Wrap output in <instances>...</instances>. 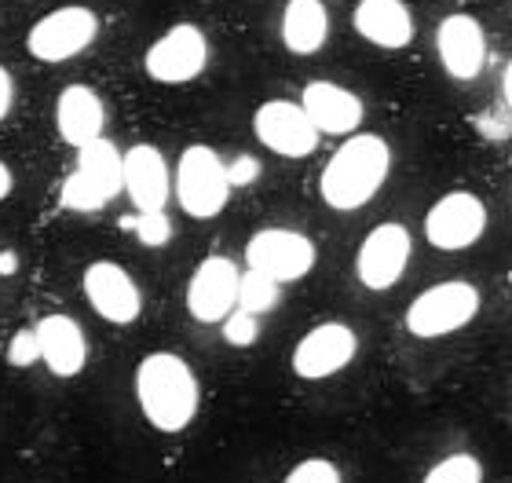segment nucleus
Masks as SVG:
<instances>
[{
  "label": "nucleus",
  "mask_w": 512,
  "mask_h": 483,
  "mask_svg": "<svg viewBox=\"0 0 512 483\" xmlns=\"http://www.w3.org/2000/svg\"><path fill=\"white\" fill-rule=\"evenodd\" d=\"M37 344H41V363L55 377H77L88 366V337L85 326L74 315H44L37 326Z\"/></svg>",
  "instance_id": "18"
},
{
  "label": "nucleus",
  "mask_w": 512,
  "mask_h": 483,
  "mask_svg": "<svg viewBox=\"0 0 512 483\" xmlns=\"http://www.w3.org/2000/svg\"><path fill=\"white\" fill-rule=\"evenodd\" d=\"M355 355H359V333L348 322H319L297 341L289 366L300 381H326L348 370Z\"/></svg>",
  "instance_id": "10"
},
{
  "label": "nucleus",
  "mask_w": 512,
  "mask_h": 483,
  "mask_svg": "<svg viewBox=\"0 0 512 483\" xmlns=\"http://www.w3.org/2000/svg\"><path fill=\"white\" fill-rule=\"evenodd\" d=\"M8 363L26 370V366L41 363V344H37V330H19L8 341Z\"/></svg>",
  "instance_id": "27"
},
{
  "label": "nucleus",
  "mask_w": 512,
  "mask_h": 483,
  "mask_svg": "<svg viewBox=\"0 0 512 483\" xmlns=\"http://www.w3.org/2000/svg\"><path fill=\"white\" fill-rule=\"evenodd\" d=\"M99 33V15L85 4H66L33 22L26 33V52L37 63H70L92 48Z\"/></svg>",
  "instance_id": "6"
},
{
  "label": "nucleus",
  "mask_w": 512,
  "mask_h": 483,
  "mask_svg": "<svg viewBox=\"0 0 512 483\" xmlns=\"http://www.w3.org/2000/svg\"><path fill=\"white\" fill-rule=\"evenodd\" d=\"M476 125H480V129L487 132V136L502 140V136H509V132H512V114L502 107V110H494V114H483V118L476 121Z\"/></svg>",
  "instance_id": "29"
},
{
  "label": "nucleus",
  "mask_w": 512,
  "mask_h": 483,
  "mask_svg": "<svg viewBox=\"0 0 512 483\" xmlns=\"http://www.w3.org/2000/svg\"><path fill=\"white\" fill-rule=\"evenodd\" d=\"M509 279H512V271H509Z\"/></svg>",
  "instance_id": "34"
},
{
  "label": "nucleus",
  "mask_w": 512,
  "mask_h": 483,
  "mask_svg": "<svg viewBox=\"0 0 512 483\" xmlns=\"http://www.w3.org/2000/svg\"><path fill=\"white\" fill-rule=\"evenodd\" d=\"M476 315H480V290L465 279H447L417 293L406 308L403 326L421 341H436L465 330Z\"/></svg>",
  "instance_id": "5"
},
{
  "label": "nucleus",
  "mask_w": 512,
  "mask_h": 483,
  "mask_svg": "<svg viewBox=\"0 0 512 483\" xmlns=\"http://www.w3.org/2000/svg\"><path fill=\"white\" fill-rule=\"evenodd\" d=\"M121 180H125L128 202L136 205V213H161L172 198V172L169 161L158 147L136 143L121 151Z\"/></svg>",
  "instance_id": "16"
},
{
  "label": "nucleus",
  "mask_w": 512,
  "mask_h": 483,
  "mask_svg": "<svg viewBox=\"0 0 512 483\" xmlns=\"http://www.w3.org/2000/svg\"><path fill=\"white\" fill-rule=\"evenodd\" d=\"M388 172H392V147L374 132H352L322 169V202L337 213H355L381 194Z\"/></svg>",
  "instance_id": "2"
},
{
  "label": "nucleus",
  "mask_w": 512,
  "mask_h": 483,
  "mask_svg": "<svg viewBox=\"0 0 512 483\" xmlns=\"http://www.w3.org/2000/svg\"><path fill=\"white\" fill-rule=\"evenodd\" d=\"M11 103H15V81H11V74L0 66V121L8 118Z\"/></svg>",
  "instance_id": "30"
},
{
  "label": "nucleus",
  "mask_w": 512,
  "mask_h": 483,
  "mask_svg": "<svg viewBox=\"0 0 512 483\" xmlns=\"http://www.w3.org/2000/svg\"><path fill=\"white\" fill-rule=\"evenodd\" d=\"M231 180H227V161L205 147V143H194L180 154L176 161V176H172V194L187 216L194 220H213L227 209V198H231Z\"/></svg>",
  "instance_id": "3"
},
{
  "label": "nucleus",
  "mask_w": 512,
  "mask_h": 483,
  "mask_svg": "<svg viewBox=\"0 0 512 483\" xmlns=\"http://www.w3.org/2000/svg\"><path fill=\"white\" fill-rule=\"evenodd\" d=\"M282 483H344L341 469L330 458H304L300 465L289 469V476Z\"/></svg>",
  "instance_id": "26"
},
{
  "label": "nucleus",
  "mask_w": 512,
  "mask_h": 483,
  "mask_svg": "<svg viewBox=\"0 0 512 483\" xmlns=\"http://www.w3.org/2000/svg\"><path fill=\"white\" fill-rule=\"evenodd\" d=\"M300 107L319 129V136H352L366 118L363 99L337 81H308L300 92Z\"/></svg>",
  "instance_id": "17"
},
{
  "label": "nucleus",
  "mask_w": 512,
  "mask_h": 483,
  "mask_svg": "<svg viewBox=\"0 0 512 483\" xmlns=\"http://www.w3.org/2000/svg\"><path fill=\"white\" fill-rule=\"evenodd\" d=\"M410 253H414V238L403 224H395V220L377 224L355 253V279L363 282L370 293L392 290L406 275Z\"/></svg>",
  "instance_id": "9"
},
{
  "label": "nucleus",
  "mask_w": 512,
  "mask_h": 483,
  "mask_svg": "<svg viewBox=\"0 0 512 483\" xmlns=\"http://www.w3.org/2000/svg\"><path fill=\"white\" fill-rule=\"evenodd\" d=\"M355 33L384 52H399L414 41V15L403 0H359L352 11Z\"/></svg>",
  "instance_id": "20"
},
{
  "label": "nucleus",
  "mask_w": 512,
  "mask_h": 483,
  "mask_svg": "<svg viewBox=\"0 0 512 483\" xmlns=\"http://www.w3.org/2000/svg\"><path fill=\"white\" fill-rule=\"evenodd\" d=\"M502 103H505V110L512 114V59L505 63V70H502Z\"/></svg>",
  "instance_id": "31"
},
{
  "label": "nucleus",
  "mask_w": 512,
  "mask_h": 483,
  "mask_svg": "<svg viewBox=\"0 0 512 483\" xmlns=\"http://www.w3.org/2000/svg\"><path fill=\"white\" fill-rule=\"evenodd\" d=\"M282 44L293 55H315L330 41V11L326 0H286L282 8Z\"/></svg>",
  "instance_id": "21"
},
{
  "label": "nucleus",
  "mask_w": 512,
  "mask_h": 483,
  "mask_svg": "<svg viewBox=\"0 0 512 483\" xmlns=\"http://www.w3.org/2000/svg\"><path fill=\"white\" fill-rule=\"evenodd\" d=\"M238 279H242V268L231 257H220V253L205 257L194 268L187 293H183L191 319L202 322V326L224 322L238 308Z\"/></svg>",
  "instance_id": "13"
},
{
  "label": "nucleus",
  "mask_w": 512,
  "mask_h": 483,
  "mask_svg": "<svg viewBox=\"0 0 512 483\" xmlns=\"http://www.w3.org/2000/svg\"><path fill=\"white\" fill-rule=\"evenodd\" d=\"M483 231H487V205L472 191L443 194L425 213L428 246L443 249V253H461V249L476 246Z\"/></svg>",
  "instance_id": "11"
},
{
  "label": "nucleus",
  "mask_w": 512,
  "mask_h": 483,
  "mask_svg": "<svg viewBox=\"0 0 512 483\" xmlns=\"http://www.w3.org/2000/svg\"><path fill=\"white\" fill-rule=\"evenodd\" d=\"M421 483H483V465L476 454H447L428 469Z\"/></svg>",
  "instance_id": "23"
},
{
  "label": "nucleus",
  "mask_w": 512,
  "mask_h": 483,
  "mask_svg": "<svg viewBox=\"0 0 512 483\" xmlns=\"http://www.w3.org/2000/svg\"><path fill=\"white\" fill-rule=\"evenodd\" d=\"M0 275H15V253H0Z\"/></svg>",
  "instance_id": "33"
},
{
  "label": "nucleus",
  "mask_w": 512,
  "mask_h": 483,
  "mask_svg": "<svg viewBox=\"0 0 512 483\" xmlns=\"http://www.w3.org/2000/svg\"><path fill=\"white\" fill-rule=\"evenodd\" d=\"M227 180L231 187H249L253 180H260V161L253 154H238L231 165H227Z\"/></svg>",
  "instance_id": "28"
},
{
  "label": "nucleus",
  "mask_w": 512,
  "mask_h": 483,
  "mask_svg": "<svg viewBox=\"0 0 512 483\" xmlns=\"http://www.w3.org/2000/svg\"><path fill=\"white\" fill-rule=\"evenodd\" d=\"M81 290H85L92 312L114 326H132L143 315V293H139L136 279L114 260H92L85 268Z\"/></svg>",
  "instance_id": "14"
},
{
  "label": "nucleus",
  "mask_w": 512,
  "mask_h": 483,
  "mask_svg": "<svg viewBox=\"0 0 512 483\" xmlns=\"http://www.w3.org/2000/svg\"><path fill=\"white\" fill-rule=\"evenodd\" d=\"M220 330H224L227 344L249 348V344H256V337H260V315H249V312H242V308H235V312L220 322Z\"/></svg>",
  "instance_id": "24"
},
{
  "label": "nucleus",
  "mask_w": 512,
  "mask_h": 483,
  "mask_svg": "<svg viewBox=\"0 0 512 483\" xmlns=\"http://www.w3.org/2000/svg\"><path fill=\"white\" fill-rule=\"evenodd\" d=\"M132 231H136L139 242L150 249H161L172 238V224H169V216H165V209H161V213H136Z\"/></svg>",
  "instance_id": "25"
},
{
  "label": "nucleus",
  "mask_w": 512,
  "mask_h": 483,
  "mask_svg": "<svg viewBox=\"0 0 512 483\" xmlns=\"http://www.w3.org/2000/svg\"><path fill=\"white\" fill-rule=\"evenodd\" d=\"M136 403L143 410L150 429L176 436V432L191 429L202 407V385L194 377L191 363L176 352H150L136 366Z\"/></svg>",
  "instance_id": "1"
},
{
  "label": "nucleus",
  "mask_w": 512,
  "mask_h": 483,
  "mask_svg": "<svg viewBox=\"0 0 512 483\" xmlns=\"http://www.w3.org/2000/svg\"><path fill=\"white\" fill-rule=\"evenodd\" d=\"M107 125V107L99 99L96 88L88 85H66L55 99V129L59 140L70 147H85V143L99 140Z\"/></svg>",
  "instance_id": "19"
},
{
  "label": "nucleus",
  "mask_w": 512,
  "mask_h": 483,
  "mask_svg": "<svg viewBox=\"0 0 512 483\" xmlns=\"http://www.w3.org/2000/svg\"><path fill=\"white\" fill-rule=\"evenodd\" d=\"M125 191L121 151L110 140H92L77 147V161L63 183V205L70 213H99Z\"/></svg>",
  "instance_id": "4"
},
{
  "label": "nucleus",
  "mask_w": 512,
  "mask_h": 483,
  "mask_svg": "<svg viewBox=\"0 0 512 483\" xmlns=\"http://www.w3.org/2000/svg\"><path fill=\"white\" fill-rule=\"evenodd\" d=\"M253 132L267 151L289 161L311 158L315 147H319V129L311 125L304 107L293 103V99H267V103H260L253 114Z\"/></svg>",
  "instance_id": "12"
},
{
  "label": "nucleus",
  "mask_w": 512,
  "mask_h": 483,
  "mask_svg": "<svg viewBox=\"0 0 512 483\" xmlns=\"http://www.w3.org/2000/svg\"><path fill=\"white\" fill-rule=\"evenodd\" d=\"M315 260H319L315 242L293 227H260L246 242V268L264 271L282 286L308 279Z\"/></svg>",
  "instance_id": "8"
},
{
  "label": "nucleus",
  "mask_w": 512,
  "mask_h": 483,
  "mask_svg": "<svg viewBox=\"0 0 512 483\" xmlns=\"http://www.w3.org/2000/svg\"><path fill=\"white\" fill-rule=\"evenodd\" d=\"M11 191H15V176H11V169L4 165V161H0V202H4Z\"/></svg>",
  "instance_id": "32"
},
{
  "label": "nucleus",
  "mask_w": 512,
  "mask_h": 483,
  "mask_svg": "<svg viewBox=\"0 0 512 483\" xmlns=\"http://www.w3.org/2000/svg\"><path fill=\"white\" fill-rule=\"evenodd\" d=\"M436 55L439 66L454 81H476L487 66V33L480 19L469 11H454L436 26Z\"/></svg>",
  "instance_id": "15"
},
{
  "label": "nucleus",
  "mask_w": 512,
  "mask_h": 483,
  "mask_svg": "<svg viewBox=\"0 0 512 483\" xmlns=\"http://www.w3.org/2000/svg\"><path fill=\"white\" fill-rule=\"evenodd\" d=\"M278 301H282V282H275L264 271L246 268L242 279H238V308L249 315H267L275 312Z\"/></svg>",
  "instance_id": "22"
},
{
  "label": "nucleus",
  "mask_w": 512,
  "mask_h": 483,
  "mask_svg": "<svg viewBox=\"0 0 512 483\" xmlns=\"http://www.w3.org/2000/svg\"><path fill=\"white\" fill-rule=\"evenodd\" d=\"M205 66H209V41L194 22L169 26L143 55V70L158 85H191L194 77L205 74Z\"/></svg>",
  "instance_id": "7"
}]
</instances>
